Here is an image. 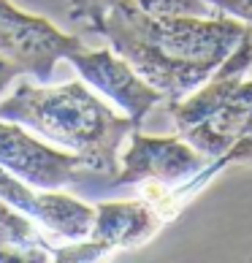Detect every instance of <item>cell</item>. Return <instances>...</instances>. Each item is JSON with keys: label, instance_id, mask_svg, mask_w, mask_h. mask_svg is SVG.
<instances>
[{"label": "cell", "instance_id": "6da1fadb", "mask_svg": "<svg viewBox=\"0 0 252 263\" xmlns=\"http://www.w3.org/2000/svg\"><path fill=\"white\" fill-rule=\"evenodd\" d=\"M68 19L106 38L144 82L163 92V103L206 82L247 33V25L225 14L154 16L133 0H71Z\"/></svg>", "mask_w": 252, "mask_h": 263}, {"label": "cell", "instance_id": "7a4b0ae2", "mask_svg": "<svg viewBox=\"0 0 252 263\" xmlns=\"http://www.w3.org/2000/svg\"><path fill=\"white\" fill-rule=\"evenodd\" d=\"M0 120L25 125L46 141L79 155L87 171L111 177L120 171L122 141L139 130L128 114L111 111V106L92 95L87 82H19L16 90L0 101Z\"/></svg>", "mask_w": 252, "mask_h": 263}, {"label": "cell", "instance_id": "3957f363", "mask_svg": "<svg viewBox=\"0 0 252 263\" xmlns=\"http://www.w3.org/2000/svg\"><path fill=\"white\" fill-rule=\"evenodd\" d=\"M82 46L84 41L79 35H68L49 19L25 14L8 0H0V54L22 68V73L49 82L57 60H65Z\"/></svg>", "mask_w": 252, "mask_h": 263}, {"label": "cell", "instance_id": "277c9868", "mask_svg": "<svg viewBox=\"0 0 252 263\" xmlns=\"http://www.w3.org/2000/svg\"><path fill=\"white\" fill-rule=\"evenodd\" d=\"M130 144L122 155L120 171L111 184H152V187H177L209 163L203 152H198L182 136H144L133 130Z\"/></svg>", "mask_w": 252, "mask_h": 263}, {"label": "cell", "instance_id": "5b68a950", "mask_svg": "<svg viewBox=\"0 0 252 263\" xmlns=\"http://www.w3.org/2000/svg\"><path fill=\"white\" fill-rule=\"evenodd\" d=\"M0 165L38 190H60L82 179L84 163L79 155L46 147L33 139L25 125L0 120Z\"/></svg>", "mask_w": 252, "mask_h": 263}, {"label": "cell", "instance_id": "8992f818", "mask_svg": "<svg viewBox=\"0 0 252 263\" xmlns=\"http://www.w3.org/2000/svg\"><path fill=\"white\" fill-rule=\"evenodd\" d=\"M65 60L79 71L82 82H87L98 92H103L109 101H114L139 128L152 114L154 106L166 101L163 92L144 82L111 46L109 49H87V46H82V49L68 54Z\"/></svg>", "mask_w": 252, "mask_h": 263}, {"label": "cell", "instance_id": "52a82bcc", "mask_svg": "<svg viewBox=\"0 0 252 263\" xmlns=\"http://www.w3.org/2000/svg\"><path fill=\"white\" fill-rule=\"evenodd\" d=\"M249 68H252V30L247 27V33L241 35L236 49L220 63V68L209 76L206 82L198 84L192 92L185 95V98L166 103V111H168L171 122H173V130L185 133L196 122H201L211 109H217V106L244 82Z\"/></svg>", "mask_w": 252, "mask_h": 263}, {"label": "cell", "instance_id": "ba28073f", "mask_svg": "<svg viewBox=\"0 0 252 263\" xmlns=\"http://www.w3.org/2000/svg\"><path fill=\"white\" fill-rule=\"evenodd\" d=\"M166 220L147 198L135 201H101L95 203V222L90 239L106 252L141 247L158 233Z\"/></svg>", "mask_w": 252, "mask_h": 263}, {"label": "cell", "instance_id": "9c48e42d", "mask_svg": "<svg viewBox=\"0 0 252 263\" xmlns=\"http://www.w3.org/2000/svg\"><path fill=\"white\" fill-rule=\"evenodd\" d=\"M249 130H252V79H244L217 109H211L201 122H196L179 136L190 141L198 152H203L209 160H215L220 155H225L239 139H244Z\"/></svg>", "mask_w": 252, "mask_h": 263}, {"label": "cell", "instance_id": "30bf717a", "mask_svg": "<svg viewBox=\"0 0 252 263\" xmlns=\"http://www.w3.org/2000/svg\"><path fill=\"white\" fill-rule=\"evenodd\" d=\"M228 165H252V130L244 136V139H239L225 155L209 160L196 174V177H190L187 182L177 184V187H152V184H141V187H144L141 198H147L152 206L160 212V217L166 222H171L203 187H206V184L215 182L220 174L228 168Z\"/></svg>", "mask_w": 252, "mask_h": 263}, {"label": "cell", "instance_id": "8fae6325", "mask_svg": "<svg viewBox=\"0 0 252 263\" xmlns=\"http://www.w3.org/2000/svg\"><path fill=\"white\" fill-rule=\"evenodd\" d=\"M30 217L38 220L57 239L84 241L90 239V231L95 222V206L60 190H44V193H35Z\"/></svg>", "mask_w": 252, "mask_h": 263}, {"label": "cell", "instance_id": "7c38bea8", "mask_svg": "<svg viewBox=\"0 0 252 263\" xmlns=\"http://www.w3.org/2000/svg\"><path fill=\"white\" fill-rule=\"evenodd\" d=\"M0 260L6 263H46L54 260V247L33 226L30 214L0 201Z\"/></svg>", "mask_w": 252, "mask_h": 263}, {"label": "cell", "instance_id": "4fadbf2b", "mask_svg": "<svg viewBox=\"0 0 252 263\" xmlns=\"http://www.w3.org/2000/svg\"><path fill=\"white\" fill-rule=\"evenodd\" d=\"M139 8L154 16H217L209 0H133Z\"/></svg>", "mask_w": 252, "mask_h": 263}, {"label": "cell", "instance_id": "5bb4252c", "mask_svg": "<svg viewBox=\"0 0 252 263\" xmlns=\"http://www.w3.org/2000/svg\"><path fill=\"white\" fill-rule=\"evenodd\" d=\"M209 3L215 6V11L252 27V0H209Z\"/></svg>", "mask_w": 252, "mask_h": 263}, {"label": "cell", "instance_id": "9a60e30c", "mask_svg": "<svg viewBox=\"0 0 252 263\" xmlns=\"http://www.w3.org/2000/svg\"><path fill=\"white\" fill-rule=\"evenodd\" d=\"M16 76H22V68L14 65L11 60H6V57L0 54V95H3V90L16 79Z\"/></svg>", "mask_w": 252, "mask_h": 263}]
</instances>
